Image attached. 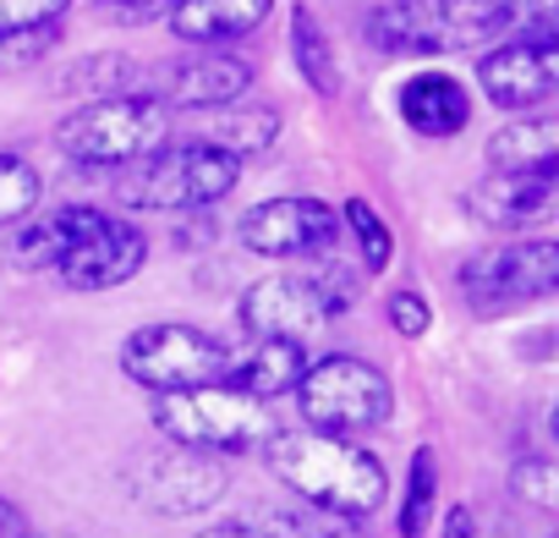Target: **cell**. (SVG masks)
Returning <instances> with one entry per match:
<instances>
[{
  "label": "cell",
  "mask_w": 559,
  "mask_h": 538,
  "mask_svg": "<svg viewBox=\"0 0 559 538\" xmlns=\"http://www.w3.org/2000/svg\"><path fill=\"white\" fill-rule=\"evenodd\" d=\"M384 314H390V325L406 336V341H417V336H428V325H433V308L417 297V292H395L390 303H384Z\"/></svg>",
  "instance_id": "cell-31"
},
{
  "label": "cell",
  "mask_w": 559,
  "mask_h": 538,
  "mask_svg": "<svg viewBox=\"0 0 559 538\" xmlns=\"http://www.w3.org/2000/svg\"><path fill=\"white\" fill-rule=\"evenodd\" d=\"M341 236V209L324 198H263L241 214V242L258 258H313Z\"/></svg>",
  "instance_id": "cell-12"
},
{
  "label": "cell",
  "mask_w": 559,
  "mask_h": 538,
  "mask_svg": "<svg viewBox=\"0 0 559 538\" xmlns=\"http://www.w3.org/2000/svg\"><path fill=\"white\" fill-rule=\"evenodd\" d=\"M274 0H176L170 7V34L181 45H230V39H247L269 23Z\"/></svg>",
  "instance_id": "cell-18"
},
{
  "label": "cell",
  "mask_w": 559,
  "mask_h": 538,
  "mask_svg": "<svg viewBox=\"0 0 559 538\" xmlns=\"http://www.w3.org/2000/svg\"><path fill=\"white\" fill-rule=\"evenodd\" d=\"M274 138H280V110H269V105H241V100H236V105L209 110V127H203L198 143H214V149L247 160V154L274 149Z\"/></svg>",
  "instance_id": "cell-21"
},
{
  "label": "cell",
  "mask_w": 559,
  "mask_h": 538,
  "mask_svg": "<svg viewBox=\"0 0 559 538\" xmlns=\"http://www.w3.org/2000/svg\"><path fill=\"white\" fill-rule=\"evenodd\" d=\"M241 182V160L214 149V143H159L148 154H138L127 165V176L116 182L127 209H154V214H176V209H209L225 192H236Z\"/></svg>",
  "instance_id": "cell-4"
},
{
  "label": "cell",
  "mask_w": 559,
  "mask_h": 538,
  "mask_svg": "<svg viewBox=\"0 0 559 538\" xmlns=\"http://www.w3.org/2000/svg\"><path fill=\"white\" fill-rule=\"evenodd\" d=\"M477 89L488 94V105L499 110H537L559 94V39H521L499 45L477 61Z\"/></svg>",
  "instance_id": "cell-13"
},
{
  "label": "cell",
  "mask_w": 559,
  "mask_h": 538,
  "mask_svg": "<svg viewBox=\"0 0 559 538\" xmlns=\"http://www.w3.org/2000/svg\"><path fill=\"white\" fill-rule=\"evenodd\" d=\"M252 89V61L241 56H225V50H187L176 61H159V67H143V83L138 94L143 100H159L165 110H219V105H236L247 100Z\"/></svg>",
  "instance_id": "cell-10"
},
{
  "label": "cell",
  "mask_w": 559,
  "mask_h": 538,
  "mask_svg": "<svg viewBox=\"0 0 559 538\" xmlns=\"http://www.w3.org/2000/svg\"><path fill=\"white\" fill-rule=\"evenodd\" d=\"M198 538H274V533H258L247 522H219V527H203Z\"/></svg>",
  "instance_id": "cell-35"
},
{
  "label": "cell",
  "mask_w": 559,
  "mask_h": 538,
  "mask_svg": "<svg viewBox=\"0 0 559 538\" xmlns=\"http://www.w3.org/2000/svg\"><path fill=\"white\" fill-rule=\"evenodd\" d=\"M105 209H88V203H61L50 214H28L17 220V236L7 247V258L17 269H28V276H45V269H61V258L99 225Z\"/></svg>",
  "instance_id": "cell-16"
},
{
  "label": "cell",
  "mask_w": 559,
  "mask_h": 538,
  "mask_svg": "<svg viewBox=\"0 0 559 538\" xmlns=\"http://www.w3.org/2000/svg\"><path fill=\"white\" fill-rule=\"evenodd\" d=\"M433 500H439V461H433V451H412L406 500H401V538H428Z\"/></svg>",
  "instance_id": "cell-24"
},
{
  "label": "cell",
  "mask_w": 559,
  "mask_h": 538,
  "mask_svg": "<svg viewBox=\"0 0 559 538\" xmlns=\"http://www.w3.org/2000/svg\"><path fill=\"white\" fill-rule=\"evenodd\" d=\"M510 489H515L521 500H532V505H543V511H554V505H559V483H554V461H515V472H510Z\"/></svg>",
  "instance_id": "cell-28"
},
{
  "label": "cell",
  "mask_w": 559,
  "mask_h": 538,
  "mask_svg": "<svg viewBox=\"0 0 559 538\" xmlns=\"http://www.w3.org/2000/svg\"><path fill=\"white\" fill-rule=\"evenodd\" d=\"M230 352L198 330V325H138L121 341V374L154 396L165 390H192V385H219Z\"/></svg>",
  "instance_id": "cell-9"
},
{
  "label": "cell",
  "mask_w": 559,
  "mask_h": 538,
  "mask_svg": "<svg viewBox=\"0 0 559 538\" xmlns=\"http://www.w3.org/2000/svg\"><path fill=\"white\" fill-rule=\"evenodd\" d=\"M559 160V121L554 116H515L488 138L493 171H543Z\"/></svg>",
  "instance_id": "cell-20"
},
{
  "label": "cell",
  "mask_w": 559,
  "mask_h": 538,
  "mask_svg": "<svg viewBox=\"0 0 559 538\" xmlns=\"http://www.w3.org/2000/svg\"><path fill=\"white\" fill-rule=\"evenodd\" d=\"M148 418H154V429H159L170 445H192V451H209V456L263 451V440L280 429L274 412H269V401L241 396V390H230V385L165 390V396H154Z\"/></svg>",
  "instance_id": "cell-3"
},
{
  "label": "cell",
  "mask_w": 559,
  "mask_h": 538,
  "mask_svg": "<svg viewBox=\"0 0 559 538\" xmlns=\"http://www.w3.org/2000/svg\"><path fill=\"white\" fill-rule=\"evenodd\" d=\"M23 533H28V516L7 494H0V538H23Z\"/></svg>",
  "instance_id": "cell-34"
},
{
  "label": "cell",
  "mask_w": 559,
  "mask_h": 538,
  "mask_svg": "<svg viewBox=\"0 0 559 538\" xmlns=\"http://www.w3.org/2000/svg\"><path fill=\"white\" fill-rule=\"evenodd\" d=\"M308 363H313V352L297 347V341H263V336H252V347L225 363V379L219 385H230L241 396H258V401H274V396H292L297 390V379L308 374Z\"/></svg>",
  "instance_id": "cell-19"
},
{
  "label": "cell",
  "mask_w": 559,
  "mask_h": 538,
  "mask_svg": "<svg viewBox=\"0 0 559 538\" xmlns=\"http://www.w3.org/2000/svg\"><path fill=\"white\" fill-rule=\"evenodd\" d=\"M138 83H143V61H132L121 50H94L56 72V94H88V100L138 94Z\"/></svg>",
  "instance_id": "cell-22"
},
{
  "label": "cell",
  "mask_w": 559,
  "mask_h": 538,
  "mask_svg": "<svg viewBox=\"0 0 559 538\" xmlns=\"http://www.w3.org/2000/svg\"><path fill=\"white\" fill-rule=\"evenodd\" d=\"M23 538H50V533H34V527H28V533H23Z\"/></svg>",
  "instance_id": "cell-36"
},
{
  "label": "cell",
  "mask_w": 559,
  "mask_h": 538,
  "mask_svg": "<svg viewBox=\"0 0 559 538\" xmlns=\"http://www.w3.org/2000/svg\"><path fill=\"white\" fill-rule=\"evenodd\" d=\"M72 12V0H0V34H17L34 23H56Z\"/></svg>",
  "instance_id": "cell-29"
},
{
  "label": "cell",
  "mask_w": 559,
  "mask_h": 538,
  "mask_svg": "<svg viewBox=\"0 0 559 538\" xmlns=\"http://www.w3.org/2000/svg\"><path fill=\"white\" fill-rule=\"evenodd\" d=\"M515 28V0H384L362 17L379 56H455Z\"/></svg>",
  "instance_id": "cell-2"
},
{
  "label": "cell",
  "mask_w": 559,
  "mask_h": 538,
  "mask_svg": "<svg viewBox=\"0 0 559 538\" xmlns=\"http://www.w3.org/2000/svg\"><path fill=\"white\" fill-rule=\"evenodd\" d=\"M292 61H297V78H302L319 100H335V94H341V56H335L324 23H319L308 7L292 12Z\"/></svg>",
  "instance_id": "cell-23"
},
{
  "label": "cell",
  "mask_w": 559,
  "mask_h": 538,
  "mask_svg": "<svg viewBox=\"0 0 559 538\" xmlns=\"http://www.w3.org/2000/svg\"><path fill=\"white\" fill-rule=\"evenodd\" d=\"M341 225L357 236V247H362V269H390V258H395V236H390V225L379 220V209H373L368 198H346Z\"/></svg>",
  "instance_id": "cell-26"
},
{
  "label": "cell",
  "mask_w": 559,
  "mask_h": 538,
  "mask_svg": "<svg viewBox=\"0 0 559 538\" xmlns=\"http://www.w3.org/2000/svg\"><path fill=\"white\" fill-rule=\"evenodd\" d=\"M170 143V110L143 94H110L88 100L56 127V149L78 165H132L138 154Z\"/></svg>",
  "instance_id": "cell-5"
},
{
  "label": "cell",
  "mask_w": 559,
  "mask_h": 538,
  "mask_svg": "<svg viewBox=\"0 0 559 538\" xmlns=\"http://www.w3.org/2000/svg\"><path fill=\"white\" fill-rule=\"evenodd\" d=\"M176 0H99V17L105 23H154V17H170Z\"/></svg>",
  "instance_id": "cell-32"
},
{
  "label": "cell",
  "mask_w": 559,
  "mask_h": 538,
  "mask_svg": "<svg viewBox=\"0 0 559 538\" xmlns=\"http://www.w3.org/2000/svg\"><path fill=\"white\" fill-rule=\"evenodd\" d=\"M121 489L148 516H198L225 494V467L192 445H148L121 461Z\"/></svg>",
  "instance_id": "cell-7"
},
{
  "label": "cell",
  "mask_w": 559,
  "mask_h": 538,
  "mask_svg": "<svg viewBox=\"0 0 559 538\" xmlns=\"http://www.w3.org/2000/svg\"><path fill=\"white\" fill-rule=\"evenodd\" d=\"M297 412L313 434H362L379 429L395 412V390L384 379V369H373L368 358L335 352L308 363V374L297 379Z\"/></svg>",
  "instance_id": "cell-6"
},
{
  "label": "cell",
  "mask_w": 559,
  "mask_h": 538,
  "mask_svg": "<svg viewBox=\"0 0 559 538\" xmlns=\"http://www.w3.org/2000/svg\"><path fill=\"white\" fill-rule=\"evenodd\" d=\"M56 45H61V17H56V23L17 28V34H0V78H12V72H28V67H39V61H45Z\"/></svg>",
  "instance_id": "cell-27"
},
{
  "label": "cell",
  "mask_w": 559,
  "mask_h": 538,
  "mask_svg": "<svg viewBox=\"0 0 559 538\" xmlns=\"http://www.w3.org/2000/svg\"><path fill=\"white\" fill-rule=\"evenodd\" d=\"M263 461L269 472L286 483L302 505L335 511L346 522H362L384 505L390 472L373 451L341 440V434H313V429H274L263 440Z\"/></svg>",
  "instance_id": "cell-1"
},
{
  "label": "cell",
  "mask_w": 559,
  "mask_h": 538,
  "mask_svg": "<svg viewBox=\"0 0 559 538\" xmlns=\"http://www.w3.org/2000/svg\"><path fill=\"white\" fill-rule=\"evenodd\" d=\"M455 286L477 314H504L521 303H548L559 292V242H504L483 247L455 269Z\"/></svg>",
  "instance_id": "cell-8"
},
{
  "label": "cell",
  "mask_w": 559,
  "mask_h": 538,
  "mask_svg": "<svg viewBox=\"0 0 559 538\" xmlns=\"http://www.w3.org/2000/svg\"><path fill=\"white\" fill-rule=\"evenodd\" d=\"M401 121L417 138H461L472 127V94L450 72H417L401 83Z\"/></svg>",
  "instance_id": "cell-17"
},
{
  "label": "cell",
  "mask_w": 559,
  "mask_h": 538,
  "mask_svg": "<svg viewBox=\"0 0 559 538\" xmlns=\"http://www.w3.org/2000/svg\"><path fill=\"white\" fill-rule=\"evenodd\" d=\"M143 258H148V236L138 225H127V220L99 214V225L61 258L56 276L72 292H110V286H127L138 276Z\"/></svg>",
  "instance_id": "cell-14"
},
{
  "label": "cell",
  "mask_w": 559,
  "mask_h": 538,
  "mask_svg": "<svg viewBox=\"0 0 559 538\" xmlns=\"http://www.w3.org/2000/svg\"><path fill=\"white\" fill-rule=\"evenodd\" d=\"M554 182H559L554 165H543V171H493V176H483L461 203H466L472 220H483V225H493V231H521V225H532L537 214H548Z\"/></svg>",
  "instance_id": "cell-15"
},
{
  "label": "cell",
  "mask_w": 559,
  "mask_h": 538,
  "mask_svg": "<svg viewBox=\"0 0 559 538\" xmlns=\"http://www.w3.org/2000/svg\"><path fill=\"white\" fill-rule=\"evenodd\" d=\"M439 538H477V516H472V505H450Z\"/></svg>",
  "instance_id": "cell-33"
},
{
  "label": "cell",
  "mask_w": 559,
  "mask_h": 538,
  "mask_svg": "<svg viewBox=\"0 0 559 538\" xmlns=\"http://www.w3.org/2000/svg\"><path fill=\"white\" fill-rule=\"evenodd\" d=\"M280 522H286V538H357L346 516L319 511V505H308L302 516H280Z\"/></svg>",
  "instance_id": "cell-30"
},
{
  "label": "cell",
  "mask_w": 559,
  "mask_h": 538,
  "mask_svg": "<svg viewBox=\"0 0 559 538\" xmlns=\"http://www.w3.org/2000/svg\"><path fill=\"white\" fill-rule=\"evenodd\" d=\"M330 319L335 314L308 276H263L241 292V325H247V336H263V341L313 347L330 330Z\"/></svg>",
  "instance_id": "cell-11"
},
{
  "label": "cell",
  "mask_w": 559,
  "mask_h": 538,
  "mask_svg": "<svg viewBox=\"0 0 559 538\" xmlns=\"http://www.w3.org/2000/svg\"><path fill=\"white\" fill-rule=\"evenodd\" d=\"M45 198V176L23 160V154H0V225H17L39 209Z\"/></svg>",
  "instance_id": "cell-25"
}]
</instances>
